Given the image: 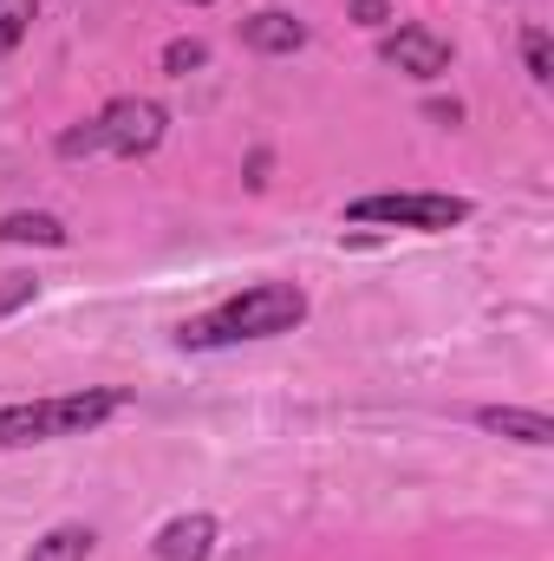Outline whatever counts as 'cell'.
I'll return each instance as SVG.
<instances>
[{
    "label": "cell",
    "instance_id": "1",
    "mask_svg": "<svg viewBox=\"0 0 554 561\" xmlns=\"http://www.w3.org/2000/svg\"><path fill=\"white\" fill-rule=\"evenodd\" d=\"M307 320V294L293 280H262V287H242L235 300H222L216 313L203 320H183L176 327V346H235V340H275L293 333Z\"/></svg>",
    "mask_w": 554,
    "mask_h": 561
},
{
    "label": "cell",
    "instance_id": "2",
    "mask_svg": "<svg viewBox=\"0 0 554 561\" xmlns=\"http://www.w3.org/2000/svg\"><path fill=\"white\" fill-rule=\"evenodd\" d=\"M125 405H131V392H118V386H85V392H66V399L0 405V450H26V444H53V437H85V431H99Z\"/></svg>",
    "mask_w": 554,
    "mask_h": 561
},
{
    "label": "cell",
    "instance_id": "3",
    "mask_svg": "<svg viewBox=\"0 0 554 561\" xmlns=\"http://www.w3.org/2000/svg\"><path fill=\"white\" fill-rule=\"evenodd\" d=\"M163 131H170V112L157 105V99H112L99 118H85V125H72V131H59V157L66 163H79V157H150L157 144H163Z\"/></svg>",
    "mask_w": 554,
    "mask_h": 561
},
{
    "label": "cell",
    "instance_id": "4",
    "mask_svg": "<svg viewBox=\"0 0 554 561\" xmlns=\"http://www.w3.org/2000/svg\"><path fill=\"white\" fill-rule=\"evenodd\" d=\"M346 222H392V229L443 236V229H463V222H470V203H463V196H443V190H392V196H359V203H346Z\"/></svg>",
    "mask_w": 554,
    "mask_h": 561
},
{
    "label": "cell",
    "instance_id": "5",
    "mask_svg": "<svg viewBox=\"0 0 554 561\" xmlns=\"http://www.w3.org/2000/svg\"><path fill=\"white\" fill-rule=\"evenodd\" d=\"M379 59L392 66V72H405V79H443L450 72V39H437L430 26H399V33H385L379 39Z\"/></svg>",
    "mask_w": 554,
    "mask_h": 561
},
{
    "label": "cell",
    "instance_id": "6",
    "mask_svg": "<svg viewBox=\"0 0 554 561\" xmlns=\"http://www.w3.org/2000/svg\"><path fill=\"white\" fill-rule=\"evenodd\" d=\"M242 46H249V53H268V59L300 53V46H307V20L287 13V7H262V13L242 20Z\"/></svg>",
    "mask_w": 554,
    "mask_h": 561
},
{
    "label": "cell",
    "instance_id": "7",
    "mask_svg": "<svg viewBox=\"0 0 554 561\" xmlns=\"http://www.w3.org/2000/svg\"><path fill=\"white\" fill-rule=\"evenodd\" d=\"M150 556L157 561H209L216 556V516H176V523H163L157 529V542H150Z\"/></svg>",
    "mask_w": 554,
    "mask_h": 561
},
{
    "label": "cell",
    "instance_id": "8",
    "mask_svg": "<svg viewBox=\"0 0 554 561\" xmlns=\"http://www.w3.org/2000/svg\"><path fill=\"white\" fill-rule=\"evenodd\" d=\"M483 431H496V437H516V444H529V450H549L554 444V419L549 412H522V405H483L476 412Z\"/></svg>",
    "mask_w": 554,
    "mask_h": 561
},
{
    "label": "cell",
    "instance_id": "9",
    "mask_svg": "<svg viewBox=\"0 0 554 561\" xmlns=\"http://www.w3.org/2000/svg\"><path fill=\"white\" fill-rule=\"evenodd\" d=\"M0 242H39V249H66V222L46 209H13L0 216Z\"/></svg>",
    "mask_w": 554,
    "mask_h": 561
},
{
    "label": "cell",
    "instance_id": "10",
    "mask_svg": "<svg viewBox=\"0 0 554 561\" xmlns=\"http://www.w3.org/2000/svg\"><path fill=\"white\" fill-rule=\"evenodd\" d=\"M92 529L85 523H59V529H46L39 542H33V556L26 561H92Z\"/></svg>",
    "mask_w": 554,
    "mask_h": 561
},
{
    "label": "cell",
    "instance_id": "11",
    "mask_svg": "<svg viewBox=\"0 0 554 561\" xmlns=\"http://www.w3.org/2000/svg\"><path fill=\"white\" fill-rule=\"evenodd\" d=\"M157 66H163L170 79H189V72L209 66V39H170V46L157 53Z\"/></svg>",
    "mask_w": 554,
    "mask_h": 561
},
{
    "label": "cell",
    "instance_id": "12",
    "mask_svg": "<svg viewBox=\"0 0 554 561\" xmlns=\"http://www.w3.org/2000/svg\"><path fill=\"white\" fill-rule=\"evenodd\" d=\"M33 20H39V0H0V59L33 33Z\"/></svg>",
    "mask_w": 554,
    "mask_h": 561
},
{
    "label": "cell",
    "instance_id": "13",
    "mask_svg": "<svg viewBox=\"0 0 554 561\" xmlns=\"http://www.w3.org/2000/svg\"><path fill=\"white\" fill-rule=\"evenodd\" d=\"M522 66H529V79H535V85H549V79H554L549 33H542V26H529V33H522Z\"/></svg>",
    "mask_w": 554,
    "mask_h": 561
},
{
    "label": "cell",
    "instance_id": "14",
    "mask_svg": "<svg viewBox=\"0 0 554 561\" xmlns=\"http://www.w3.org/2000/svg\"><path fill=\"white\" fill-rule=\"evenodd\" d=\"M33 287H39V280H26V275H7V280H0V320H7V313H20V307L33 300Z\"/></svg>",
    "mask_w": 554,
    "mask_h": 561
},
{
    "label": "cell",
    "instance_id": "15",
    "mask_svg": "<svg viewBox=\"0 0 554 561\" xmlns=\"http://www.w3.org/2000/svg\"><path fill=\"white\" fill-rule=\"evenodd\" d=\"M353 20L359 26H385L392 20V0H353Z\"/></svg>",
    "mask_w": 554,
    "mask_h": 561
},
{
    "label": "cell",
    "instance_id": "16",
    "mask_svg": "<svg viewBox=\"0 0 554 561\" xmlns=\"http://www.w3.org/2000/svg\"><path fill=\"white\" fill-rule=\"evenodd\" d=\"M424 112H430V118H437V125H457V118H463V105H457V99H450V105H443V99H430V105H424Z\"/></svg>",
    "mask_w": 554,
    "mask_h": 561
},
{
    "label": "cell",
    "instance_id": "17",
    "mask_svg": "<svg viewBox=\"0 0 554 561\" xmlns=\"http://www.w3.org/2000/svg\"><path fill=\"white\" fill-rule=\"evenodd\" d=\"M249 183H255V190L268 183V150H255V157H249Z\"/></svg>",
    "mask_w": 554,
    "mask_h": 561
},
{
    "label": "cell",
    "instance_id": "18",
    "mask_svg": "<svg viewBox=\"0 0 554 561\" xmlns=\"http://www.w3.org/2000/svg\"><path fill=\"white\" fill-rule=\"evenodd\" d=\"M183 7H209V0H183Z\"/></svg>",
    "mask_w": 554,
    "mask_h": 561
}]
</instances>
